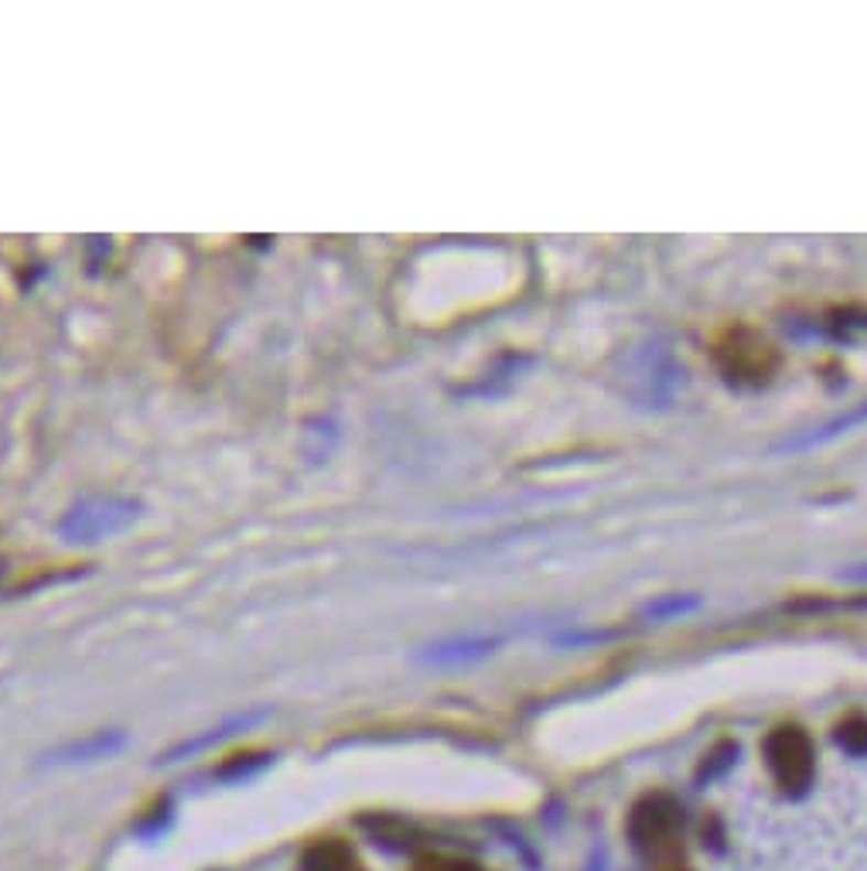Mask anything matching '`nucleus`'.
Segmentation results:
<instances>
[{
    "label": "nucleus",
    "mask_w": 867,
    "mask_h": 871,
    "mask_svg": "<svg viewBox=\"0 0 867 871\" xmlns=\"http://www.w3.org/2000/svg\"><path fill=\"white\" fill-rule=\"evenodd\" d=\"M629 841L636 851L649 854V858H663L670 851H676V841L683 834V807L673 793H646L636 799V807L629 810Z\"/></svg>",
    "instance_id": "nucleus-1"
},
{
    "label": "nucleus",
    "mask_w": 867,
    "mask_h": 871,
    "mask_svg": "<svg viewBox=\"0 0 867 871\" xmlns=\"http://www.w3.org/2000/svg\"><path fill=\"white\" fill-rule=\"evenodd\" d=\"M761 755H766L769 773L785 796H803L810 789L816 776V749L800 724L772 728L766 735V745H761Z\"/></svg>",
    "instance_id": "nucleus-2"
},
{
    "label": "nucleus",
    "mask_w": 867,
    "mask_h": 871,
    "mask_svg": "<svg viewBox=\"0 0 867 871\" xmlns=\"http://www.w3.org/2000/svg\"><path fill=\"white\" fill-rule=\"evenodd\" d=\"M717 366L727 379L735 383H766L769 373L776 369V353L769 342L755 338L748 329H735L727 342L717 345Z\"/></svg>",
    "instance_id": "nucleus-3"
},
{
    "label": "nucleus",
    "mask_w": 867,
    "mask_h": 871,
    "mask_svg": "<svg viewBox=\"0 0 867 871\" xmlns=\"http://www.w3.org/2000/svg\"><path fill=\"white\" fill-rule=\"evenodd\" d=\"M133 509L137 506L123 503V499H86V503H79L73 513L65 516L62 534L68 540H76V544H93L99 537L117 534L120 527H127V523L137 516Z\"/></svg>",
    "instance_id": "nucleus-4"
},
{
    "label": "nucleus",
    "mask_w": 867,
    "mask_h": 871,
    "mask_svg": "<svg viewBox=\"0 0 867 871\" xmlns=\"http://www.w3.org/2000/svg\"><path fill=\"white\" fill-rule=\"evenodd\" d=\"M123 745H127V735H123V731H93V735L73 739V742L58 745L55 752H48V762H52V765H79V762H99V759H110V755H117Z\"/></svg>",
    "instance_id": "nucleus-5"
},
{
    "label": "nucleus",
    "mask_w": 867,
    "mask_h": 871,
    "mask_svg": "<svg viewBox=\"0 0 867 871\" xmlns=\"http://www.w3.org/2000/svg\"><path fill=\"white\" fill-rule=\"evenodd\" d=\"M267 718V711H242V714H232V718H226V721H219L216 728H205L202 735H195V739H185V742H178L175 749H171L161 762H178V759H188V755H195V752H205V749H213V745H219V742H226V739H232V735H239V731H247V728H253V724H260Z\"/></svg>",
    "instance_id": "nucleus-6"
},
{
    "label": "nucleus",
    "mask_w": 867,
    "mask_h": 871,
    "mask_svg": "<svg viewBox=\"0 0 867 871\" xmlns=\"http://www.w3.org/2000/svg\"><path fill=\"white\" fill-rule=\"evenodd\" d=\"M301 871H366V864L349 841L318 838L301 851Z\"/></svg>",
    "instance_id": "nucleus-7"
},
{
    "label": "nucleus",
    "mask_w": 867,
    "mask_h": 871,
    "mask_svg": "<svg viewBox=\"0 0 867 871\" xmlns=\"http://www.w3.org/2000/svg\"><path fill=\"white\" fill-rule=\"evenodd\" d=\"M867 424V400H860L857 407H850L847 413H837V417H830L826 424L813 428V431H803V434H795V438H785L782 444H776V451H810V448H820V444H830V441H837L841 434L854 431Z\"/></svg>",
    "instance_id": "nucleus-8"
},
{
    "label": "nucleus",
    "mask_w": 867,
    "mask_h": 871,
    "mask_svg": "<svg viewBox=\"0 0 867 871\" xmlns=\"http://www.w3.org/2000/svg\"><path fill=\"white\" fill-rule=\"evenodd\" d=\"M492 639H455V643H441L431 646L427 659L431 664H468V659H478L485 653H492Z\"/></svg>",
    "instance_id": "nucleus-9"
},
{
    "label": "nucleus",
    "mask_w": 867,
    "mask_h": 871,
    "mask_svg": "<svg viewBox=\"0 0 867 871\" xmlns=\"http://www.w3.org/2000/svg\"><path fill=\"white\" fill-rule=\"evenodd\" d=\"M834 742H837V749H844L847 755L864 759V755H867V718H864V714H847L844 721H837V728H834Z\"/></svg>",
    "instance_id": "nucleus-10"
},
{
    "label": "nucleus",
    "mask_w": 867,
    "mask_h": 871,
    "mask_svg": "<svg viewBox=\"0 0 867 871\" xmlns=\"http://www.w3.org/2000/svg\"><path fill=\"white\" fill-rule=\"evenodd\" d=\"M410 871H481V868L475 861L455 858V854H421Z\"/></svg>",
    "instance_id": "nucleus-11"
},
{
    "label": "nucleus",
    "mask_w": 867,
    "mask_h": 871,
    "mask_svg": "<svg viewBox=\"0 0 867 871\" xmlns=\"http://www.w3.org/2000/svg\"><path fill=\"white\" fill-rule=\"evenodd\" d=\"M735 755H738V745H735V742H720L711 755H704V765H701V773H697V776H701V779H704V776L711 779V776L724 773L727 765L735 762Z\"/></svg>",
    "instance_id": "nucleus-12"
},
{
    "label": "nucleus",
    "mask_w": 867,
    "mask_h": 871,
    "mask_svg": "<svg viewBox=\"0 0 867 871\" xmlns=\"http://www.w3.org/2000/svg\"><path fill=\"white\" fill-rule=\"evenodd\" d=\"M701 602L693 599V595H670V599H659L646 609V615L652 619H663V615H683V612H693Z\"/></svg>",
    "instance_id": "nucleus-13"
},
{
    "label": "nucleus",
    "mask_w": 867,
    "mask_h": 871,
    "mask_svg": "<svg viewBox=\"0 0 867 871\" xmlns=\"http://www.w3.org/2000/svg\"><path fill=\"white\" fill-rule=\"evenodd\" d=\"M841 578H847V581H867V564L850 568V571H841Z\"/></svg>",
    "instance_id": "nucleus-14"
}]
</instances>
